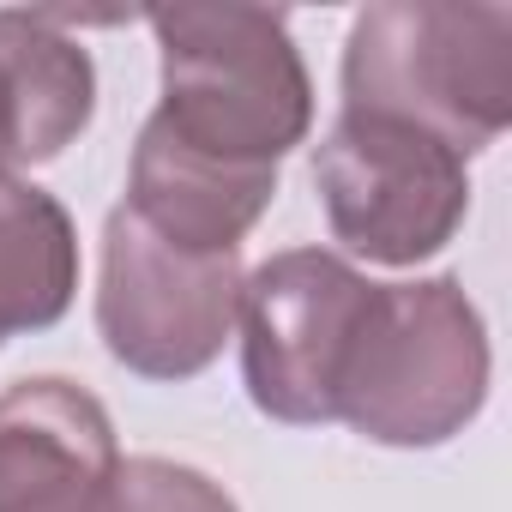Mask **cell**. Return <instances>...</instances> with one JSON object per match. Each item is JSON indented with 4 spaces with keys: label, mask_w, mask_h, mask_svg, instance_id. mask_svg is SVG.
<instances>
[{
    "label": "cell",
    "mask_w": 512,
    "mask_h": 512,
    "mask_svg": "<svg viewBox=\"0 0 512 512\" xmlns=\"http://www.w3.org/2000/svg\"><path fill=\"white\" fill-rule=\"evenodd\" d=\"M163 103L145 133L223 169L278 181V163L314 133V79L284 13L266 7H157Z\"/></svg>",
    "instance_id": "6da1fadb"
},
{
    "label": "cell",
    "mask_w": 512,
    "mask_h": 512,
    "mask_svg": "<svg viewBox=\"0 0 512 512\" xmlns=\"http://www.w3.org/2000/svg\"><path fill=\"white\" fill-rule=\"evenodd\" d=\"M344 115L422 127L458 157L488 151L512 121V7H362L344 37Z\"/></svg>",
    "instance_id": "7a4b0ae2"
},
{
    "label": "cell",
    "mask_w": 512,
    "mask_h": 512,
    "mask_svg": "<svg viewBox=\"0 0 512 512\" xmlns=\"http://www.w3.org/2000/svg\"><path fill=\"white\" fill-rule=\"evenodd\" d=\"M488 374V320L458 278L380 284L338 392V422L374 446L428 452L482 416Z\"/></svg>",
    "instance_id": "3957f363"
},
{
    "label": "cell",
    "mask_w": 512,
    "mask_h": 512,
    "mask_svg": "<svg viewBox=\"0 0 512 512\" xmlns=\"http://www.w3.org/2000/svg\"><path fill=\"white\" fill-rule=\"evenodd\" d=\"M380 284L332 247H284L241 278V380L260 416L290 428L338 422V392Z\"/></svg>",
    "instance_id": "277c9868"
},
{
    "label": "cell",
    "mask_w": 512,
    "mask_h": 512,
    "mask_svg": "<svg viewBox=\"0 0 512 512\" xmlns=\"http://www.w3.org/2000/svg\"><path fill=\"white\" fill-rule=\"evenodd\" d=\"M314 193L332 235L368 266H422L470 217V169L422 127L338 115L314 145Z\"/></svg>",
    "instance_id": "5b68a950"
},
{
    "label": "cell",
    "mask_w": 512,
    "mask_h": 512,
    "mask_svg": "<svg viewBox=\"0 0 512 512\" xmlns=\"http://www.w3.org/2000/svg\"><path fill=\"white\" fill-rule=\"evenodd\" d=\"M241 314V253H181L127 205L103 223L97 338L139 380L205 374Z\"/></svg>",
    "instance_id": "8992f818"
},
{
    "label": "cell",
    "mask_w": 512,
    "mask_h": 512,
    "mask_svg": "<svg viewBox=\"0 0 512 512\" xmlns=\"http://www.w3.org/2000/svg\"><path fill=\"white\" fill-rule=\"evenodd\" d=\"M121 464L97 392L31 374L0 392V512H91Z\"/></svg>",
    "instance_id": "52a82bcc"
},
{
    "label": "cell",
    "mask_w": 512,
    "mask_h": 512,
    "mask_svg": "<svg viewBox=\"0 0 512 512\" xmlns=\"http://www.w3.org/2000/svg\"><path fill=\"white\" fill-rule=\"evenodd\" d=\"M97 109L91 49L61 13L0 7V175L55 163Z\"/></svg>",
    "instance_id": "ba28073f"
},
{
    "label": "cell",
    "mask_w": 512,
    "mask_h": 512,
    "mask_svg": "<svg viewBox=\"0 0 512 512\" xmlns=\"http://www.w3.org/2000/svg\"><path fill=\"white\" fill-rule=\"evenodd\" d=\"M79 296V229L55 193L0 175V344L49 332Z\"/></svg>",
    "instance_id": "9c48e42d"
},
{
    "label": "cell",
    "mask_w": 512,
    "mask_h": 512,
    "mask_svg": "<svg viewBox=\"0 0 512 512\" xmlns=\"http://www.w3.org/2000/svg\"><path fill=\"white\" fill-rule=\"evenodd\" d=\"M91 512H241L223 482L175 458H121Z\"/></svg>",
    "instance_id": "30bf717a"
}]
</instances>
